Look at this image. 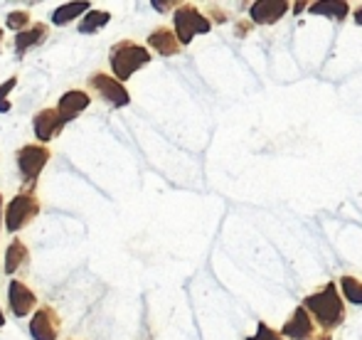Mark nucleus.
I'll use <instances>...</instances> for the list:
<instances>
[{
    "instance_id": "1",
    "label": "nucleus",
    "mask_w": 362,
    "mask_h": 340,
    "mask_svg": "<svg viewBox=\"0 0 362 340\" xmlns=\"http://www.w3.org/2000/svg\"><path fill=\"white\" fill-rule=\"evenodd\" d=\"M303 308L308 313H313V318L320 323V328H325V331L340 326L345 318V306H343V301H340V293H338V286H335V283H328V286H323L318 293L305 296Z\"/></svg>"
},
{
    "instance_id": "2",
    "label": "nucleus",
    "mask_w": 362,
    "mask_h": 340,
    "mask_svg": "<svg viewBox=\"0 0 362 340\" xmlns=\"http://www.w3.org/2000/svg\"><path fill=\"white\" fill-rule=\"evenodd\" d=\"M151 62V52L146 47H141L134 40H121V42L111 45L109 49V64L114 72L116 82L124 84L126 79H131L141 67Z\"/></svg>"
},
{
    "instance_id": "3",
    "label": "nucleus",
    "mask_w": 362,
    "mask_h": 340,
    "mask_svg": "<svg viewBox=\"0 0 362 340\" xmlns=\"http://www.w3.org/2000/svg\"><path fill=\"white\" fill-rule=\"evenodd\" d=\"M49 158H52V151L42 143H28V146H23V148H18L15 160H18V170L25 182V190L35 192L40 172L49 163Z\"/></svg>"
},
{
    "instance_id": "4",
    "label": "nucleus",
    "mask_w": 362,
    "mask_h": 340,
    "mask_svg": "<svg viewBox=\"0 0 362 340\" xmlns=\"http://www.w3.org/2000/svg\"><path fill=\"white\" fill-rule=\"evenodd\" d=\"M173 33H175L177 42L190 45L195 35H207L212 30V23L195 8V5H177L173 13Z\"/></svg>"
},
{
    "instance_id": "5",
    "label": "nucleus",
    "mask_w": 362,
    "mask_h": 340,
    "mask_svg": "<svg viewBox=\"0 0 362 340\" xmlns=\"http://www.w3.org/2000/svg\"><path fill=\"white\" fill-rule=\"evenodd\" d=\"M40 215V200L35 192L23 190L8 202L5 207V230L8 232H20L23 227H28L35 217Z\"/></svg>"
},
{
    "instance_id": "6",
    "label": "nucleus",
    "mask_w": 362,
    "mask_h": 340,
    "mask_svg": "<svg viewBox=\"0 0 362 340\" xmlns=\"http://www.w3.org/2000/svg\"><path fill=\"white\" fill-rule=\"evenodd\" d=\"M89 89H94L99 94L101 101H106L109 106L114 109H121V106H129L131 104V94L126 91V86L121 82H116L111 74L106 72H96L89 77Z\"/></svg>"
},
{
    "instance_id": "7",
    "label": "nucleus",
    "mask_w": 362,
    "mask_h": 340,
    "mask_svg": "<svg viewBox=\"0 0 362 340\" xmlns=\"http://www.w3.org/2000/svg\"><path fill=\"white\" fill-rule=\"evenodd\" d=\"M62 321H59L57 311L52 306H40L35 308V316L30 321V336L33 340H57Z\"/></svg>"
},
{
    "instance_id": "8",
    "label": "nucleus",
    "mask_w": 362,
    "mask_h": 340,
    "mask_svg": "<svg viewBox=\"0 0 362 340\" xmlns=\"http://www.w3.org/2000/svg\"><path fill=\"white\" fill-rule=\"evenodd\" d=\"M8 306L15 318H25L37 308V296H35V291L28 283L13 279L8 286Z\"/></svg>"
},
{
    "instance_id": "9",
    "label": "nucleus",
    "mask_w": 362,
    "mask_h": 340,
    "mask_svg": "<svg viewBox=\"0 0 362 340\" xmlns=\"http://www.w3.org/2000/svg\"><path fill=\"white\" fill-rule=\"evenodd\" d=\"M64 126H67V124L59 119V114L54 109L37 111V114H35V119H33V131H35V136H37V141L42 146L47 143V141L57 139V136L64 131Z\"/></svg>"
},
{
    "instance_id": "10",
    "label": "nucleus",
    "mask_w": 362,
    "mask_h": 340,
    "mask_svg": "<svg viewBox=\"0 0 362 340\" xmlns=\"http://www.w3.org/2000/svg\"><path fill=\"white\" fill-rule=\"evenodd\" d=\"M91 104V96L86 94V91H81V89H69V91H64L62 96H59V101H57V114H59V119L64 121V124H69V121H74L76 116L81 114V111L86 109V106Z\"/></svg>"
},
{
    "instance_id": "11",
    "label": "nucleus",
    "mask_w": 362,
    "mask_h": 340,
    "mask_svg": "<svg viewBox=\"0 0 362 340\" xmlns=\"http://www.w3.org/2000/svg\"><path fill=\"white\" fill-rule=\"evenodd\" d=\"M286 13H288V3H284V0H259L249 10V15H252V20L257 25H274Z\"/></svg>"
},
{
    "instance_id": "12",
    "label": "nucleus",
    "mask_w": 362,
    "mask_h": 340,
    "mask_svg": "<svg viewBox=\"0 0 362 340\" xmlns=\"http://www.w3.org/2000/svg\"><path fill=\"white\" fill-rule=\"evenodd\" d=\"M49 35V28L45 23H35L30 25L28 30H23V33L15 35V52H18V57H23L25 52H30L33 47H37V45H42L45 40H47Z\"/></svg>"
},
{
    "instance_id": "13",
    "label": "nucleus",
    "mask_w": 362,
    "mask_h": 340,
    "mask_svg": "<svg viewBox=\"0 0 362 340\" xmlns=\"http://www.w3.org/2000/svg\"><path fill=\"white\" fill-rule=\"evenodd\" d=\"M148 47H153L156 52H160L163 57H173L180 52V42H177L175 33L170 28H156L148 35Z\"/></svg>"
},
{
    "instance_id": "14",
    "label": "nucleus",
    "mask_w": 362,
    "mask_h": 340,
    "mask_svg": "<svg viewBox=\"0 0 362 340\" xmlns=\"http://www.w3.org/2000/svg\"><path fill=\"white\" fill-rule=\"evenodd\" d=\"M284 336L291 338V340H308L313 336V321H310L308 311H305L303 306L296 308L293 318L286 321V326H284Z\"/></svg>"
},
{
    "instance_id": "15",
    "label": "nucleus",
    "mask_w": 362,
    "mask_h": 340,
    "mask_svg": "<svg viewBox=\"0 0 362 340\" xmlns=\"http://www.w3.org/2000/svg\"><path fill=\"white\" fill-rule=\"evenodd\" d=\"M30 264V252H28V247L23 245L20 240H13L8 245V250H5V259H3V271L5 274H15L18 269H23V266H28Z\"/></svg>"
},
{
    "instance_id": "16",
    "label": "nucleus",
    "mask_w": 362,
    "mask_h": 340,
    "mask_svg": "<svg viewBox=\"0 0 362 340\" xmlns=\"http://www.w3.org/2000/svg\"><path fill=\"white\" fill-rule=\"evenodd\" d=\"M109 20H111L109 10H86V13L81 15L79 33L81 35H94V33H99L104 25H109Z\"/></svg>"
},
{
    "instance_id": "17",
    "label": "nucleus",
    "mask_w": 362,
    "mask_h": 340,
    "mask_svg": "<svg viewBox=\"0 0 362 340\" xmlns=\"http://www.w3.org/2000/svg\"><path fill=\"white\" fill-rule=\"evenodd\" d=\"M86 10H91V5L86 3V0H81V3H64L52 13V23L54 25H69L72 20L79 18L81 13H86Z\"/></svg>"
},
{
    "instance_id": "18",
    "label": "nucleus",
    "mask_w": 362,
    "mask_h": 340,
    "mask_svg": "<svg viewBox=\"0 0 362 340\" xmlns=\"http://www.w3.org/2000/svg\"><path fill=\"white\" fill-rule=\"evenodd\" d=\"M308 13L313 15H328V18H335V20H343L345 15L350 13V5L348 3H313L308 8Z\"/></svg>"
},
{
    "instance_id": "19",
    "label": "nucleus",
    "mask_w": 362,
    "mask_h": 340,
    "mask_svg": "<svg viewBox=\"0 0 362 340\" xmlns=\"http://www.w3.org/2000/svg\"><path fill=\"white\" fill-rule=\"evenodd\" d=\"M340 286H343V293L350 303L360 306L362 303V281H358L355 276H343L340 279Z\"/></svg>"
},
{
    "instance_id": "20",
    "label": "nucleus",
    "mask_w": 362,
    "mask_h": 340,
    "mask_svg": "<svg viewBox=\"0 0 362 340\" xmlns=\"http://www.w3.org/2000/svg\"><path fill=\"white\" fill-rule=\"evenodd\" d=\"M5 28L15 30V35L23 33V30H28L30 28V13L28 10H13V13H8V18H5Z\"/></svg>"
},
{
    "instance_id": "21",
    "label": "nucleus",
    "mask_w": 362,
    "mask_h": 340,
    "mask_svg": "<svg viewBox=\"0 0 362 340\" xmlns=\"http://www.w3.org/2000/svg\"><path fill=\"white\" fill-rule=\"evenodd\" d=\"M18 86V77H8L3 84H0V114H8L13 106H10V101H8V96H10V91Z\"/></svg>"
},
{
    "instance_id": "22",
    "label": "nucleus",
    "mask_w": 362,
    "mask_h": 340,
    "mask_svg": "<svg viewBox=\"0 0 362 340\" xmlns=\"http://www.w3.org/2000/svg\"><path fill=\"white\" fill-rule=\"evenodd\" d=\"M249 340H284V338L279 336L276 331H272V328H269L267 323H259V331H257V336H252Z\"/></svg>"
},
{
    "instance_id": "23",
    "label": "nucleus",
    "mask_w": 362,
    "mask_h": 340,
    "mask_svg": "<svg viewBox=\"0 0 362 340\" xmlns=\"http://www.w3.org/2000/svg\"><path fill=\"white\" fill-rule=\"evenodd\" d=\"M153 8H156V10H175L177 3H168V0H153Z\"/></svg>"
},
{
    "instance_id": "24",
    "label": "nucleus",
    "mask_w": 362,
    "mask_h": 340,
    "mask_svg": "<svg viewBox=\"0 0 362 340\" xmlns=\"http://www.w3.org/2000/svg\"><path fill=\"white\" fill-rule=\"evenodd\" d=\"M353 18H355V23H358V25H362V5H360L358 10H355V15H353Z\"/></svg>"
},
{
    "instance_id": "25",
    "label": "nucleus",
    "mask_w": 362,
    "mask_h": 340,
    "mask_svg": "<svg viewBox=\"0 0 362 340\" xmlns=\"http://www.w3.org/2000/svg\"><path fill=\"white\" fill-rule=\"evenodd\" d=\"M0 230H3V197H0Z\"/></svg>"
},
{
    "instance_id": "26",
    "label": "nucleus",
    "mask_w": 362,
    "mask_h": 340,
    "mask_svg": "<svg viewBox=\"0 0 362 340\" xmlns=\"http://www.w3.org/2000/svg\"><path fill=\"white\" fill-rule=\"evenodd\" d=\"M0 328H5V316H3V311H0Z\"/></svg>"
},
{
    "instance_id": "27",
    "label": "nucleus",
    "mask_w": 362,
    "mask_h": 340,
    "mask_svg": "<svg viewBox=\"0 0 362 340\" xmlns=\"http://www.w3.org/2000/svg\"><path fill=\"white\" fill-rule=\"evenodd\" d=\"M315 340H330V336L325 333V336H320V338H315Z\"/></svg>"
},
{
    "instance_id": "28",
    "label": "nucleus",
    "mask_w": 362,
    "mask_h": 340,
    "mask_svg": "<svg viewBox=\"0 0 362 340\" xmlns=\"http://www.w3.org/2000/svg\"><path fill=\"white\" fill-rule=\"evenodd\" d=\"M0 47H3V28H0Z\"/></svg>"
}]
</instances>
